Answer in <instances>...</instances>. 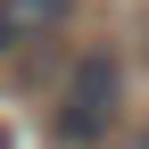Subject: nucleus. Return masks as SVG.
I'll return each instance as SVG.
<instances>
[{
	"label": "nucleus",
	"instance_id": "obj_1",
	"mask_svg": "<svg viewBox=\"0 0 149 149\" xmlns=\"http://www.w3.org/2000/svg\"><path fill=\"white\" fill-rule=\"evenodd\" d=\"M116 108H124V66L108 58V50H83V58H74V74H66V91H58V141L66 149H91L108 133V124H116Z\"/></svg>",
	"mask_w": 149,
	"mask_h": 149
},
{
	"label": "nucleus",
	"instance_id": "obj_3",
	"mask_svg": "<svg viewBox=\"0 0 149 149\" xmlns=\"http://www.w3.org/2000/svg\"><path fill=\"white\" fill-rule=\"evenodd\" d=\"M124 149H149V133H133V141H124Z\"/></svg>",
	"mask_w": 149,
	"mask_h": 149
},
{
	"label": "nucleus",
	"instance_id": "obj_4",
	"mask_svg": "<svg viewBox=\"0 0 149 149\" xmlns=\"http://www.w3.org/2000/svg\"><path fill=\"white\" fill-rule=\"evenodd\" d=\"M0 149H8V133H0Z\"/></svg>",
	"mask_w": 149,
	"mask_h": 149
},
{
	"label": "nucleus",
	"instance_id": "obj_2",
	"mask_svg": "<svg viewBox=\"0 0 149 149\" xmlns=\"http://www.w3.org/2000/svg\"><path fill=\"white\" fill-rule=\"evenodd\" d=\"M58 25H66V0H0V58L50 42Z\"/></svg>",
	"mask_w": 149,
	"mask_h": 149
}]
</instances>
